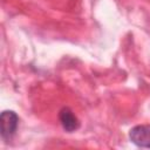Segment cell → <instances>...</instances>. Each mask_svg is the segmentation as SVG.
Listing matches in <instances>:
<instances>
[{
  "instance_id": "1",
  "label": "cell",
  "mask_w": 150,
  "mask_h": 150,
  "mask_svg": "<svg viewBox=\"0 0 150 150\" xmlns=\"http://www.w3.org/2000/svg\"><path fill=\"white\" fill-rule=\"evenodd\" d=\"M19 125V117L12 110H6L1 114V136L4 139H11Z\"/></svg>"
},
{
  "instance_id": "3",
  "label": "cell",
  "mask_w": 150,
  "mask_h": 150,
  "mask_svg": "<svg viewBox=\"0 0 150 150\" xmlns=\"http://www.w3.org/2000/svg\"><path fill=\"white\" fill-rule=\"evenodd\" d=\"M59 118L62 124V128L67 132H73L80 128V122L77 117L73 114V111L69 108H62L59 112Z\"/></svg>"
},
{
  "instance_id": "2",
  "label": "cell",
  "mask_w": 150,
  "mask_h": 150,
  "mask_svg": "<svg viewBox=\"0 0 150 150\" xmlns=\"http://www.w3.org/2000/svg\"><path fill=\"white\" fill-rule=\"evenodd\" d=\"M130 141L141 148H150V124L136 125L129 132Z\"/></svg>"
}]
</instances>
